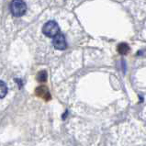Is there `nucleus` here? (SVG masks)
Instances as JSON below:
<instances>
[{"label":"nucleus","instance_id":"nucleus-2","mask_svg":"<svg viewBox=\"0 0 146 146\" xmlns=\"http://www.w3.org/2000/svg\"><path fill=\"white\" fill-rule=\"evenodd\" d=\"M42 31L46 36L52 38V37H54L59 33V25L54 20H50L43 26Z\"/></svg>","mask_w":146,"mask_h":146},{"label":"nucleus","instance_id":"nucleus-6","mask_svg":"<svg viewBox=\"0 0 146 146\" xmlns=\"http://www.w3.org/2000/svg\"><path fill=\"white\" fill-rule=\"evenodd\" d=\"M7 94V86L4 81L0 80V98H5Z\"/></svg>","mask_w":146,"mask_h":146},{"label":"nucleus","instance_id":"nucleus-4","mask_svg":"<svg viewBox=\"0 0 146 146\" xmlns=\"http://www.w3.org/2000/svg\"><path fill=\"white\" fill-rule=\"evenodd\" d=\"M35 92H36V95L38 96V97L43 98L45 100H49L50 98H51V95H50V92H49V90L46 86L38 87V88L35 90Z\"/></svg>","mask_w":146,"mask_h":146},{"label":"nucleus","instance_id":"nucleus-3","mask_svg":"<svg viewBox=\"0 0 146 146\" xmlns=\"http://www.w3.org/2000/svg\"><path fill=\"white\" fill-rule=\"evenodd\" d=\"M52 44H53L54 48L56 50H60V51H62V50H65L66 47H67L64 36V34H62L60 32L53 37Z\"/></svg>","mask_w":146,"mask_h":146},{"label":"nucleus","instance_id":"nucleus-5","mask_svg":"<svg viewBox=\"0 0 146 146\" xmlns=\"http://www.w3.org/2000/svg\"><path fill=\"white\" fill-rule=\"evenodd\" d=\"M118 52L122 54V55H125V54H127L129 52H130V47H129V45L127 43H120L119 46H118Z\"/></svg>","mask_w":146,"mask_h":146},{"label":"nucleus","instance_id":"nucleus-1","mask_svg":"<svg viewBox=\"0 0 146 146\" xmlns=\"http://www.w3.org/2000/svg\"><path fill=\"white\" fill-rule=\"evenodd\" d=\"M10 10L11 13L16 17H21L27 11L26 3L21 1V0H15L12 1L10 4Z\"/></svg>","mask_w":146,"mask_h":146},{"label":"nucleus","instance_id":"nucleus-8","mask_svg":"<svg viewBox=\"0 0 146 146\" xmlns=\"http://www.w3.org/2000/svg\"><path fill=\"white\" fill-rule=\"evenodd\" d=\"M15 81L18 83L19 84V88H21V86H22V81L20 80V79H15Z\"/></svg>","mask_w":146,"mask_h":146},{"label":"nucleus","instance_id":"nucleus-7","mask_svg":"<svg viewBox=\"0 0 146 146\" xmlns=\"http://www.w3.org/2000/svg\"><path fill=\"white\" fill-rule=\"evenodd\" d=\"M47 72L46 71H40V72L38 74L37 76V79L40 81V82H45L47 80Z\"/></svg>","mask_w":146,"mask_h":146}]
</instances>
